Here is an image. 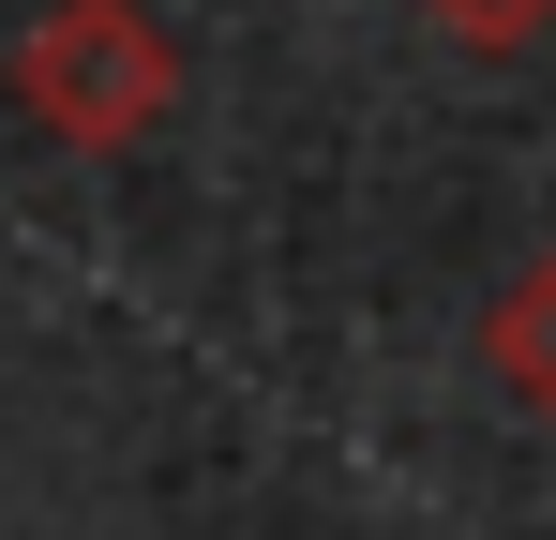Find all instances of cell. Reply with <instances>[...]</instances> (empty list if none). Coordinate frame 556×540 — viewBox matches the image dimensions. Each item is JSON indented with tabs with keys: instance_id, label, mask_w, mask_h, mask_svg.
Listing matches in <instances>:
<instances>
[{
	"instance_id": "obj_1",
	"label": "cell",
	"mask_w": 556,
	"mask_h": 540,
	"mask_svg": "<svg viewBox=\"0 0 556 540\" xmlns=\"http://www.w3.org/2000/svg\"><path fill=\"white\" fill-rule=\"evenodd\" d=\"M15 105L61 136V151H136L166 105H181V46L136 15V0H46L15 30Z\"/></svg>"
},
{
	"instance_id": "obj_2",
	"label": "cell",
	"mask_w": 556,
	"mask_h": 540,
	"mask_svg": "<svg viewBox=\"0 0 556 540\" xmlns=\"http://www.w3.org/2000/svg\"><path fill=\"white\" fill-rule=\"evenodd\" d=\"M481 375H496L527 421H556V241L496 285V316H481Z\"/></svg>"
},
{
	"instance_id": "obj_3",
	"label": "cell",
	"mask_w": 556,
	"mask_h": 540,
	"mask_svg": "<svg viewBox=\"0 0 556 540\" xmlns=\"http://www.w3.org/2000/svg\"><path fill=\"white\" fill-rule=\"evenodd\" d=\"M421 15L452 30L466 61H527V46H542V30H556V0H421Z\"/></svg>"
}]
</instances>
